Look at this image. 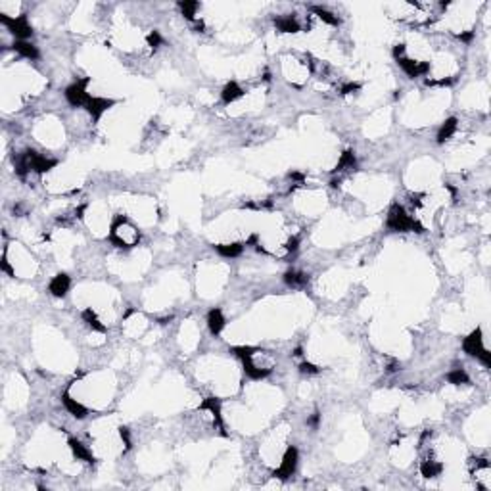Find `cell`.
<instances>
[{
  "label": "cell",
  "mask_w": 491,
  "mask_h": 491,
  "mask_svg": "<svg viewBox=\"0 0 491 491\" xmlns=\"http://www.w3.org/2000/svg\"><path fill=\"white\" fill-rule=\"evenodd\" d=\"M86 85H88V79H83V81H77V83H73L66 88V98L71 106H86L88 104L92 96L86 92Z\"/></svg>",
  "instance_id": "3"
},
{
  "label": "cell",
  "mask_w": 491,
  "mask_h": 491,
  "mask_svg": "<svg viewBox=\"0 0 491 491\" xmlns=\"http://www.w3.org/2000/svg\"><path fill=\"white\" fill-rule=\"evenodd\" d=\"M217 251L226 257H236L242 253V244H221V246H217Z\"/></svg>",
  "instance_id": "13"
},
{
  "label": "cell",
  "mask_w": 491,
  "mask_h": 491,
  "mask_svg": "<svg viewBox=\"0 0 491 491\" xmlns=\"http://www.w3.org/2000/svg\"><path fill=\"white\" fill-rule=\"evenodd\" d=\"M207 322H209V330H211L213 334H219V332L223 330V326H224L223 313H221L219 309H213L211 313H209V319H207Z\"/></svg>",
  "instance_id": "10"
},
{
  "label": "cell",
  "mask_w": 491,
  "mask_h": 491,
  "mask_svg": "<svg viewBox=\"0 0 491 491\" xmlns=\"http://www.w3.org/2000/svg\"><path fill=\"white\" fill-rule=\"evenodd\" d=\"M447 380L451 382V384H466V382H468V376H466V372L463 371V369H457V371L449 372Z\"/></svg>",
  "instance_id": "15"
},
{
  "label": "cell",
  "mask_w": 491,
  "mask_h": 491,
  "mask_svg": "<svg viewBox=\"0 0 491 491\" xmlns=\"http://www.w3.org/2000/svg\"><path fill=\"white\" fill-rule=\"evenodd\" d=\"M69 447H71V451H73V455L79 459V461H85V463H92V455H90V451L83 445V443H79V441L71 440L69 441Z\"/></svg>",
  "instance_id": "9"
},
{
  "label": "cell",
  "mask_w": 491,
  "mask_h": 491,
  "mask_svg": "<svg viewBox=\"0 0 491 491\" xmlns=\"http://www.w3.org/2000/svg\"><path fill=\"white\" fill-rule=\"evenodd\" d=\"M296 465H298V451L293 447H290L286 451L284 459L280 463V468L275 472V476H278V478H290L293 474V470H296Z\"/></svg>",
  "instance_id": "5"
},
{
  "label": "cell",
  "mask_w": 491,
  "mask_h": 491,
  "mask_svg": "<svg viewBox=\"0 0 491 491\" xmlns=\"http://www.w3.org/2000/svg\"><path fill=\"white\" fill-rule=\"evenodd\" d=\"M138 240V231L127 219H117L112 226V242L119 248H130Z\"/></svg>",
  "instance_id": "1"
},
{
  "label": "cell",
  "mask_w": 491,
  "mask_h": 491,
  "mask_svg": "<svg viewBox=\"0 0 491 491\" xmlns=\"http://www.w3.org/2000/svg\"><path fill=\"white\" fill-rule=\"evenodd\" d=\"M14 48H16L21 56H25V58H29V60H35L37 56H39V52H37V48H35L31 43H27V41H17L16 44H14Z\"/></svg>",
  "instance_id": "12"
},
{
  "label": "cell",
  "mask_w": 491,
  "mask_h": 491,
  "mask_svg": "<svg viewBox=\"0 0 491 491\" xmlns=\"http://www.w3.org/2000/svg\"><path fill=\"white\" fill-rule=\"evenodd\" d=\"M69 276L68 275H58V276H54L52 278V282H50V292L54 293V296H58V298H61V296H66L68 293V290H69Z\"/></svg>",
  "instance_id": "6"
},
{
  "label": "cell",
  "mask_w": 491,
  "mask_h": 491,
  "mask_svg": "<svg viewBox=\"0 0 491 491\" xmlns=\"http://www.w3.org/2000/svg\"><path fill=\"white\" fill-rule=\"evenodd\" d=\"M275 25L278 31H282V33H298L300 31V23H298V19L293 16H284V17H278L275 21Z\"/></svg>",
  "instance_id": "7"
},
{
  "label": "cell",
  "mask_w": 491,
  "mask_h": 491,
  "mask_svg": "<svg viewBox=\"0 0 491 491\" xmlns=\"http://www.w3.org/2000/svg\"><path fill=\"white\" fill-rule=\"evenodd\" d=\"M242 94H244V90L238 86V83H228L223 90V100H224V104H233V102H236L238 98H242Z\"/></svg>",
  "instance_id": "8"
},
{
  "label": "cell",
  "mask_w": 491,
  "mask_h": 491,
  "mask_svg": "<svg viewBox=\"0 0 491 491\" xmlns=\"http://www.w3.org/2000/svg\"><path fill=\"white\" fill-rule=\"evenodd\" d=\"M465 349H466V353L480 357L485 367L489 365V355H487V349L483 347L482 332H480V330H476V332H472L470 336L466 338V340H465Z\"/></svg>",
  "instance_id": "4"
},
{
  "label": "cell",
  "mask_w": 491,
  "mask_h": 491,
  "mask_svg": "<svg viewBox=\"0 0 491 491\" xmlns=\"http://www.w3.org/2000/svg\"><path fill=\"white\" fill-rule=\"evenodd\" d=\"M455 129H457V121H455V119H449L447 123H445V125L441 127V130H440V137H438V138H440V142L447 140V138L451 137L453 133H455Z\"/></svg>",
  "instance_id": "14"
},
{
  "label": "cell",
  "mask_w": 491,
  "mask_h": 491,
  "mask_svg": "<svg viewBox=\"0 0 491 491\" xmlns=\"http://www.w3.org/2000/svg\"><path fill=\"white\" fill-rule=\"evenodd\" d=\"M388 226L389 228H394V231H401V233H405V231H414V228L420 231L418 223L407 215L405 209H403L401 206H394L391 209H389Z\"/></svg>",
  "instance_id": "2"
},
{
  "label": "cell",
  "mask_w": 491,
  "mask_h": 491,
  "mask_svg": "<svg viewBox=\"0 0 491 491\" xmlns=\"http://www.w3.org/2000/svg\"><path fill=\"white\" fill-rule=\"evenodd\" d=\"M63 405L68 407V411L73 416H77V418H85L86 416V409L81 403H77L75 399H71L69 396H63Z\"/></svg>",
  "instance_id": "11"
}]
</instances>
